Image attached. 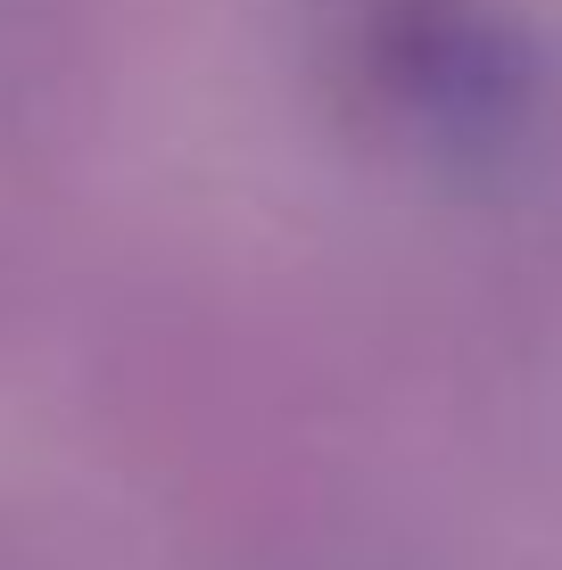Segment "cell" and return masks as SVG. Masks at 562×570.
Masks as SVG:
<instances>
[{
    "instance_id": "6da1fadb",
    "label": "cell",
    "mask_w": 562,
    "mask_h": 570,
    "mask_svg": "<svg viewBox=\"0 0 562 570\" xmlns=\"http://www.w3.org/2000/svg\"><path fill=\"white\" fill-rule=\"evenodd\" d=\"M323 75L414 149H480L530 108V50L496 0H323Z\"/></svg>"
}]
</instances>
